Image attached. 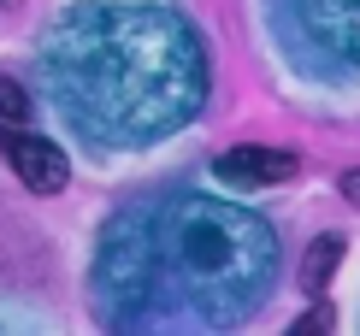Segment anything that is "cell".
I'll return each instance as SVG.
<instances>
[{"label": "cell", "instance_id": "6da1fadb", "mask_svg": "<svg viewBox=\"0 0 360 336\" xmlns=\"http://www.w3.org/2000/svg\"><path fill=\"white\" fill-rule=\"evenodd\" d=\"M53 101L95 142L130 148L172 136L207 95V53L166 6H77L48 48Z\"/></svg>", "mask_w": 360, "mask_h": 336}, {"label": "cell", "instance_id": "7a4b0ae2", "mask_svg": "<svg viewBox=\"0 0 360 336\" xmlns=\"http://www.w3.org/2000/svg\"><path fill=\"white\" fill-rule=\"evenodd\" d=\"M160 242L189 301L213 307L219 318L254 307L272 283V231L224 201H177L160 219Z\"/></svg>", "mask_w": 360, "mask_h": 336}, {"label": "cell", "instance_id": "3957f363", "mask_svg": "<svg viewBox=\"0 0 360 336\" xmlns=\"http://www.w3.org/2000/svg\"><path fill=\"white\" fill-rule=\"evenodd\" d=\"M278 12L325 65H360V0H278Z\"/></svg>", "mask_w": 360, "mask_h": 336}, {"label": "cell", "instance_id": "277c9868", "mask_svg": "<svg viewBox=\"0 0 360 336\" xmlns=\"http://www.w3.org/2000/svg\"><path fill=\"white\" fill-rule=\"evenodd\" d=\"M6 160H12V172H18V183L30 195H59L71 177V160L59 154V142H48V136H6Z\"/></svg>", "mask_w": 360, "mask_h": 336}, {"label": "cell", "instance_id": "5b68a950", "mask_svg": "<svg viewBox=\"0 0 360 336\" xmlns=\"http://www.w3.org/2000/svg\"><path fill=\"white\" fill-rule=\"evenodd\" d=\"M213 172L224 183H236V189H272V183H290L295 172H302V160L283 154V148H224Z\"/></svg>", "mask_w": 360, "mask_h": 336}, {"label": "cell", "instance_id": "8992f818", "mask_svg": "<svg viewBox=\"0 0 360 336\" xmlns=\"http://www.w3.org/2000/svg\"><path fill=\"white\" fill-rule=\"evenodd\" d=\"M337 259H342V236H319V242L307 248V259H302V289H307V295H325Z\"/></svg>", "mask_w": 360, "mask_h": 336}, {"label": "cell", "instance_id": "52a82bcc", "mask_svg": "<svg viewBox=\"0 0 360 336\" xmlns=\"http://www.w3.org/2000/svg\"><path fill=\"white\" fill-rule=\"evenodd\" d=\"M24 118H30V95H24V83H12L6 71H0V124L18 130Z\"/></svg>", "mask_w": 360, "mask_h": 336}, {"label": "cell", "instance_id": "ba28073f", "mask_svg": "<svg viewBox=\"0 0 360 336\" xmlns=\"http://www.w3.org/2000/svg\"><path fill=\"white\" fill-rule=\"evenodd\" d=\"M319 330H331V307H325V301H319L307 318H295V336H319Z\"/></svg>", "mask_w": 360, "mask_h": 336}, {"label": "cell", "instance_id": "9c48e42d", "mask_svg": "<svg viewBox=\"0 0 360 336\" xmlns=\"http://www.w3.org/2000/svg\"><path fill=\"white\" fill-rule=\"evenodd\" d=\"M342 195H349V201H360V172H354V177H342Z\"/></svg>", "mask_w": 360, "mask_h": 336}, {"label": "cell", "instance_id": "30bf717a", "mask_svg": "<svg viewBox=\"0 0 360 336\" xmlns=\"http://www.w3.org/2000/svg\"><path fill=\"white\" fill-rule=\"evenodd\" d=\"M0 148H6V124H0Z\"/></svg>", "mask_w": 360, "mask_h": 336}]
</instances>
